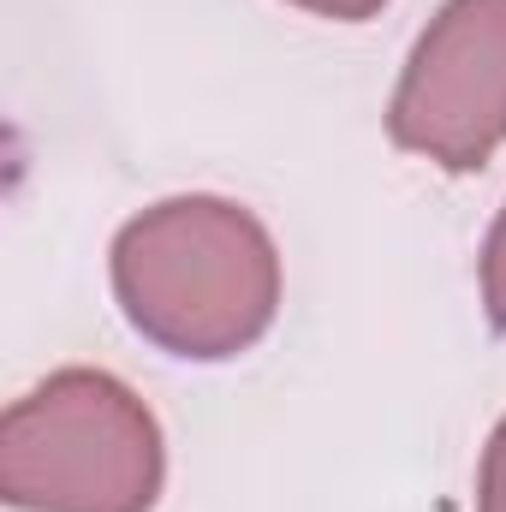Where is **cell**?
Instances as JSON below:
<instances>
[{"instance_id":"6da1fadb","label":"cell","mask_w":506,"mask_h":512,"mask_svg":"<svg viewBox=\"0 0 506 512\" xmlns=\"http://www.w3.org/2000/svg\"><path fill=\"white\" fill-rule=\"evenodd\" d=\"M114 298L149 346L221 364L274 328L280 251L245 203L167 197L120 227Z\"/></svg>"},{"instance_id":"7a4b0ae2","label":"cell","mask_w":506,"mask_h":512,"mask_svg":"<svg viewBox=\"0 0 506 512\" xmlns=\"http://www.w3.org/2000/svg\"><path fill=\"white\" fill-rule=\"evenodd\" d=\"M161 423L108 370H60L0 417V495L18 512H149Z\"/></svg>"},{"instance_id":"3957f363","label":"cell","mask_w":506,"mask_h":512,"mask_svg":"<svg viewBox=\"0 0 506 512\" xmlns=\"http://www.w3.org/2000/svg\"><path fill=\"white\" fill-rule=\"evenodd\" d=\"M387 137L447 173L483 167L506 143V0H447L417 36Z\"/></svg>"},{"instance_id":"277c9868","label":"cell","mask_w":506,"mask_h":512,"mask_svg":"<svg viewBox=\"0 0 506 512\" xmlns=\"http://www.w3.org/2000/svg\"><path fill=\"white\" fill-rule=\"evenodd\" d=\"M483 310L506 334V209L495 215V227L483 239Z\"/></svg>"},{"instance_id":"5b68a950","label":"cell","mask_w":506,"mask_h":512,"mask_svg":"<svg viewBox=\"0 0 506 512\" xmlns=\"http://www.w3.org/2000/svg\"><path fill=\"white\" fill-rule=\"evenodd\" d=\"M477 512H506V417L495 423L489 447H483V471H477Z\"/></svg>"},{"instance_id":"8992f818","label":"cell","mask_w":506,"mask_h":512,"mask_svg":"<svg viewBox=\"0 0 506 512\" xmlns=\"http://www.w3.org/2000/svg\"><path fill=\"white\" fill-rule=\"evenodd\" d=\"M292 6H304L316 18H340V24H364V18H376L387 0H292Z\"/></svg>"}]
</instances>
